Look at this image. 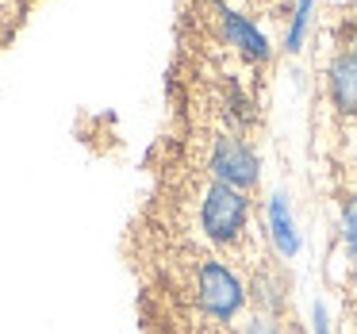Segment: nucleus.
Listing matches in <instances>:
<instances>
[{
  "label": "nucleus",
  "instance_id": "f257e3e1",
  "mask_svg": "<svg viewBox=\"0 0 357 334\" xmlns=\"http://www.w3.org/2000/svg\"><path fill=\"white\" fill-rule=\"evenodd\" d=\"M165 277L200 315H211L215 323H234L250 300L242 273L231 269L223 257L200 250L196 242H177V250L165 261Z\"/></svg>",
  "mask_w": 357,
  "mask_h": 334
},
{
  "label": "nucleus",
  "instance_id": "f03ea898",
  "mask_svg": "<svg viewBox=\"0 0 357 334\" xmlns=\"http://www.w3.org/2000/svg\"><path fill=\"white\" fill-rule=\"evenodd\" d=\"M188 211H192V234L196 242L211 246L215 254L242 257L254 242V219H250V196L227 181L196 177L188 185Z\"/></svg>",
  "mask_w": 357,
  "mask_h": 334
},
{
  "label": "nucleus",
  "instance_id": "7ed1b4c3",
  "mask_svg": "<svg viewBox=\"0 0 357 334\" xmlns=\"http://www.w3.org/2000/svg\"><path fill=\"white\" fill-rule=\"evenodd\" d=\"M204 169L211 177L227 181L234 188H254L257 185V154L238 139V135H227V131H215L208 135V150H204Z\"/></svg>",
  "mask_w": 357,
  "mask_h": 334
},
{
  "label": "nucleus",
  "instance_id": "20e7f679",
  "mask_svg": "<svg viewBox=\"0 0 357 334\" xmlns=\"http://www.w3.org/2000/svg\"><path fill=\"white\" fill-rule=\"evenodd\" d=\"M215 20H219V31H223V43L234 47V54H242L246 62H269V43L246 16L231 12L227 4H215Z\"/></svg>",
  "mask_w": 357,
  "mask_h": 334
},
{
  "label": "nucleus",
  "instance_id": "39448f33",
  "mask_svg": "<svg viewBox=\"0 0 357 334\" xmlns=\"http://www.w3.org/2000/svg\"><path fill=\"white\" fill-rule=\"evenodd\" d=\"M331 100L342 116H357V54H342L331 62Z\"/></svg>",
  "mask_w": 357,
  "mask_h": 334
},
{
  "label": "nucleus",
  "instance_id": "423d86ee",
  "mask_svg": "<svg viewBox=\"0 0 357 334\" xmlns=\"http://www.w3.org/2000/svg\"><path fill=\"white\" fill-rule=\"evenodd\" d=\"M269 234H273V246L284 257L300 254V234H296V223H292V211H288L284 196H273L269 200Z\"/></svg>",
  "mask_w": 357,
  "mask_h": 334
},
{
  "label": "nucleus",
  "instance_id": "0eeeda50",
  "mask_svg": "<svg viewBox=\"0 0 357 334\" xmlns=\"http://www.w3.org/2000/svg\"><path fill=\"white\" fill-rule=\"evenodd\" d=\"M342 242H346L349 261L357 265V196L342 200Z\"/></svg>",
  "mask_w": 357,
  "mask_h": 334
},
{
  "label": "nucleus",
  "instance_id": "6e6552de",
  "mask_svg": "<svg viewBox=\"0 0 357 334\" xmlns=\"http://www.w3.org/2000/svg\"><path fill=\"white\" fill-rule=\"evenodd\" d=\"M307 12H311V0H300V8H296V20H292V31H288V50H300L303 27H307Z\"/></svg>",
  "mask_w": 357,
  "mask_h": 334
},
{
  "label": "nucleus",
  "instance_id": "1a4fd4ad",
  "mask_svg": "<svg viewBox=\"0 0 357 334\" xmlns=\"http://www.w3.org/2000/svg\"><path fill=\"white\" fill-rule=\"evenodd\" d=\"M238 334H284V331H280V323L273 315H257V319H250Z\"/></svg>",
  "mask_w": 357,
  "mask_h": 334
},
{
  "label": "nucleus",
  "instance_id": "9d476101",
  "mask_svg": "<svg viewBox=\"0 0 357 334\" xmlns=\"http://www.w3.org/2000/svg\"><path fill=\"white\" fill-rule=\"evenodd\" d=\"M349 296L357 300V265H354V273H349Z\"/></svg>",
  "mask_w": 357,
  "mask_h": 334
},
{
  "label": "nucleus",
  "instance_id": "9b49d317",
  "mask_svg": "<svg viewBox=\"0 0 357 334\" xmlns=\"http://www.w3.org/2000/svg\"><path fill=\"white\" fill-rule=\"evenodd\" d=\"M354 8H357V0H354Z\"/></svg>",
  "mask_w": 357,
  "mask_h": 334
}]
</instances>
